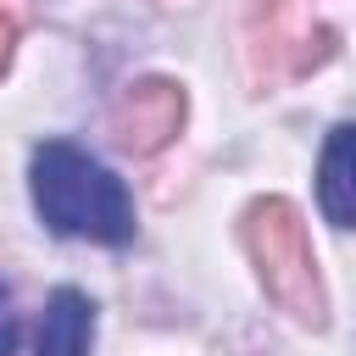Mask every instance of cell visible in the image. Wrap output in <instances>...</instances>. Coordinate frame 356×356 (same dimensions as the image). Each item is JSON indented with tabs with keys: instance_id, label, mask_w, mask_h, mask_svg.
I'll return each mask as SVG.
<instances>
[{
	"instance_id": "1",
	"label": "cell",
	"mask_w": 356,
	"mask_h": 356,
	"mask_svg": "<svg viewBox=\"0 0 356 356\" xmlns=\"http://www.w3.org/2000/svg\"><path fill=\"white\" fill-rule=\"evenodd\" d=\"M33 206L39 217L67 239L95 245H128L134 239V200L111 167L83 156L67 139H50L33 150Z\"/></svg>"
},
{
	"instance_id": "2",
	"label": "cell",
	"mask_w": 356,
	"mask_h": 356,
	"mask_svg": "<svg viewBox=\"0 0 356 356\" xmlns=\"http://www.w3.org/2000/svg\"><path fill=\"white\" fill-rule=\"evenodd\" d=\"M239 245H245L267 300L289 323L323 334L328 328V289H323V273H317V256H312V239H306V222H300L295 200L256 195L239 211Z\"/></svg>"
},
{
	"instance_id": "3",
	"label": "cell",
	"mask_w": 356,
	"mask_h": 356,
	"mask_svg": "<svg viewBox=\"0 0 356 356\" xmlns=\"http://www.w3.org/2000/svg\"><path fill=\"white\" fill-rule=\"evenodd\" d=\"M328 56H334V28L317 22L300 0H256L250 6V72H256V83L306 78Z\"/></svg>"
},
{
	"instance_id": "4",
	"label": "cell",
	"mask_w": 356,
	"mask_h": 356,
	"mask_svg": "<svg viewBox=\"0 0 356 356\" xmlns=\"http://www.w3.org/2000/svg\"><path fill=\"white\" fill-rule=\"evenodd\" d=\"M184 111H189L184 83H172V78H139V83H128L111 100V139L128 156H156L161 145L178 139Z\"/></svg>"
},
{
	"instance_id": "5",
	"label": "cell",
	"mask_w": 356,
	"mask_h": 356,
	"mask_svg": "<svg viewBox=\"0 0 356 356\" xmlns=\"http://www.w3.org/2000/svg\"><path fill=\"white\" fill-rule=\"evenodd\" d=\"M317 206L334 228H356V122L328 128L317 156Z\"/></svg>"
},
{
	"instance_id": "6",
	"label": "cell",
	"mask_w": 356,
	"mask_h": 356,
	"mask_svg": "<svg viewBox=\"0 0 356 356\" xmlns=\"http://www.w3.org/2000/svg\"><path fill=\"white\" fill-rule=\"evenodd\" d=\"M89 339H95V306L83 289L61 284L39 323V356H89Z\"/></svg>"
},
{
	"instance_id": "7",
	"label": "cell",
	"mask_w": 356,
	"mask_h": 356,
	"mask_svg": "<svg viewBox=\"0 0 356 356\" xmlns=\"http://www.w3.org/2000/svg\"><path fill=\"white\" fill-rule=\"evenodd\" d=\"M22 28H28V0H0V78L11 67V50H17Z\"/></svg>"
},
{
	"instance_id": "8",
	"label": "cell",
	"mask_w": 356,
	"mask_h": 356,
	"mask_svg": "<svg viewBox=\"0 0 356 356\" xmlns=\"http://www.w3.org/2000/svg\"><path fill=\"white\" fill-rule=\"evenodd\" d=\"M17 339H22V323L11 312V289L0 284V356H17Z\"/></svg>"
}]
</instances>
